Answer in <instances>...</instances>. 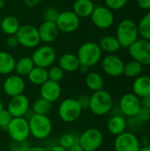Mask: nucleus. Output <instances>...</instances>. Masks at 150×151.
Segmentation results:
<instances>
[{"label": "nucleus", "mask_w": 150, "mask_h": 151, "mask_svg": "<svg viewBox=\"0 0 150 151\" xmlns=\"http://www.w3.org/2000/svg\"><path fill=\"white\" fill-rule=\"evenodd\" d=\"M103 51L98 43L95 42H86L82 43L77 51V58L80 65L86 67L95 65L102 59Z\"/></svg>", "instance_id": "nucleus-1"}, {"label": "nucleus", "mask_w": 150, "mask_h": 151, "mask_svg": "<svg viewBox=\"0 0 150 151\" xmlns=\"http://www.w3.org/2000/svg\"><path fill=\"white\" fill-rule=\"evenodd\" d=\"M113 107V98L110 92L102 89L89 96L88 110L95 116H104L108 114Z\"/></svg>", "instance_id": "nucleus-2"}, {"label": "nucleus", "mask_w": 150, "mask_h": 151, "mask_svg": "<svg viewBox=\"0 0 150 151\" xmlns=\"http://www.w3.org/2000/svg\"><path fill=\"white\" fill-rule=\"evenodd\" d=\"M139 36L138 26L133 20L125 19L118 23L116 30V38L119 42L121 48L128 49L139 39Z\"/></svg>", "instance_id": "nucleus-3"}, {"label": "nucleus", "mask_w": 150, "mask_h": 151, "mask_svg": "<svg viewBox=\"0 0 150 151\" xmlns=\"http://www.w3.org/2000/svg\"><path fill=\"white\" fill-rule=\"evenodd\" d=\"M30 135L36 140L48 138L52 132V121L48 115L33 114L28 119Z\"/></svg>", "instance_id": "nucleus-4"}, {"label": "nucleus", "mask_w": 150, "mask_h": 151, "mask_svg": "<svg viewBox=\"0 0 150 151\" xmlns=\"http://www.w3.org/2000/svg\"><path fill=\"white\" fill-rule=\"evenodd\" d=\"M82 111L76 98H65L58 106V116L63 122L72 123L80 117Z\"/></svg>", "instance_id": "nucleus-5"}, {"label": "nucleus", "mask_w": 150, "mask_h": 151, "mask_svg": "<svg viewBox=\"0 0 150 151\" xmlns=\"http://www.w3.org/2000/svg\"><path fill=\"white\" fill-rule=\"evenodd\" d=\"M19 44L27 49L37 48L41 42L38 28L32 25H22L15 35Z\"/></svg>", "instance_id": "nucleus-6"}, {"label": "nucleus", "mask_w": 150, "mask_h": 151, "mask_svg": "<svg viewBox=\"0 0 150 151\" xmlns=\"http://www.w3.org/2000/svg\"><path fill=\"white\" fill-rule=\"evenodd\" d=\"M31 58L35 66L48 69L55 63L57 59V52L52 46L45 44L37 47L33 52Z\"/></svg>", "instance_id": "nucleus-7"}, {"label": "nucleus", "mask_w": 150, "mask_h": 151, "mask_svg": "<svg viewBox=\"0 0 150 151\" xmlns=\"http://www.w3.org/2000/svg\"><path fill=\"white\" fill-rule=\"evenodd\" d=\"M103 142V134L98 129L91 127L79 135V144L85 151L97 150Z\"/></svg>", "instance_id": "nucleus-8"}, {"label": "nucleus", "mask_w": 150, "mask_h": 151, "mask_svg": "<svg viewBox=\"0 0 150 151\" xmlns=\"http://www.w3.org/2000/svg\"><path fill=\"white\" fill-rule=\"evenodd\" d=\"M6 131L13 142L27 141L30 135L28 120L25 117L12 118Z\"/></svg>", "instance_id": "nucleus-9"}, {"label": "nucleus", "mask_w": 150, "mask_h": 151, "mask_svg": "<svg viewBox=\"0 0 150 151\" xmlns=\"http://www.w3.org/2000/svg\"><path fill=\"white\" fill-rule=\"evenodd\" d=\"M128 52L133 60L142 65H150V41L139 38L128 48Z\"/></svg>", "instance_id": "nucleus-10"}, {"label": "nucleus", "mask_w": 150, "mask_h": 151, "mask_svg": "<svg viewBox=\"0 0 150 151\" xmlns=\"http://www.w3.org/2000/svg\"><path fill=\"white\" fill-rule=\"evenodd\" d=\"M91 22L99 29H108L114 24L115 17L111 9L105 5H95L91 16Z\"/></svg>", "instance_id": "nucleus-11"}, {"label": "nucleus", "mask_w": 150, "mask_h": 151, "mask_svg": "<svg viewBox=\"0 0 150 151\" xmlns=\"http://www.w3.org/2000/svg\"><path fill=\"white\" fill-rule=\"evenodd\" d=\"M60 32L70 34L76 31L80 24V19L72 11H64L59 12L55 22Z\"/></svg>", "instance_id": "nucleus-12"}, {"label": "nucleus", "mask_w": 150, "mask_h": 151, "mask_svg": "<svg viewBox=\"0 0 150 151\" xmlns=\"http://www.w3.org/2000/svg\"><path fill=\"white\" fill-rule=\"evenodd\" d=\"M141 107V100L133 93H126L119 100V110L127 118L136 117Z\"/></svg>", "instance_id": "nucleus-13"}, {"label": "nucleus", "mask_w": 150, "mask_h": 151, "mask_svg": "<svg viewBox=\"0 0 150 151\" xmlns=\"http://www.w3.org/2000/svg\"><path fill=\"white\" fill-rule=\"evenodd\" d=\"M6 110L10 112L12 118L26 117L30 110V102L28 97L24 94L11 97Z\"/></svg>", "instance_id": "nucleus-14"}, {"label": "nucleus", "mask_w": 150, "mask_h": 151, "mask_svg": "<svg viewBox=\"0 0 150 151\" xmlns=\"http://www.w3.org/2000/svg\"><path fill=\"white\" fill-rule=\"evenodd\" d=\"M114 149L115 151H139L141 149V142L133 133L126 131L116 136Z\"/></svg>", "instance_id": "nucleus-15"}, {"label": "nucleus", "mask_w": 150, "mask_h": 151, "mask_svg": "<svg viewBox=\"0 0 150 151\" xmlns=\"http://www.w3.org/2000/svg\"><path fill=\"white\" fill-rule=\"evenodd\" d=\"M125 63L122 58L115 54H109L102 59L103 71L111 77L123 75Z\"/></svg>", "instance_id": "nucleus-16"}, {"label": "nucleus", "mask_w": 150, "mask_h": 151, "mask_svg": "<svg viewBox=\"0 0 150 151\" xmlns=\"http://www.w3.org/2000/svg\"><path fill=\"white\" fill-rule=\"evenodd\" d=\"M26 89V82L23 77L18 74H11L4 81L2 85V90L9 96L13 97L24 93Z\"/></svg>", "instance_id": "nucleus-17"}, {"label": "nucleus", "mask_w": 150, "mask_h": 151, "mask_svg": "<svg viewBox=\"0 0 150 151\" xmlns=\"http://www.w3.org/2000/svg\"><path fill=\"white\" fill-rule=\"evenodd\" d=\"M41 97L46 99L51 104L57 101L62 95V88L59 82L48 80L40 87Z\"/></svg>", "instance_id": "nucleus-18"}, {"label": "nucleus", "mask_w": 150, "mask_h": 151, "mask_svg": "<svg viewBox=\"0 0 150 151\" xmlns=\"http://www.w3.org/2000/svg\"><path fill=\"white\" fill-rule=\"evenodd\" d=\"M38 33L40 35L41 42L49 44L57 39L60 31L55 22L43 21L38 27Z\"/></svg>", "instance_id": "nucleus-19"}, {"label": "nucleus", "mask_w": 150, "mask_h": 151, "mask_svg": "<svg viewBox=\"0 0 150 151\" xmlns=\"http://www.w3.org/2000/svg\"><path fill=\"white\" fill-rule=\"evenodd\" d=\"M133 93L140 99L150 96L149 75H140L134 79L133 83Z\"/></svg>", "instance_id": "nucleus-20"}, {"label": "nucleus", "mask_w": 150, "mask_h": 151, "mask_svg": "<svg viewBox=\"0 0 150 151\" xmlns=\"http://www.w3.org/2000/svg\"><path fill=\"white\" fill-rule=\"evenodd\" d=\"M58 66L65 73H73L79 70L80 65L75 54L65 53L58 58Z\"/></svg>", "instance_id": "nucleus-21"}, {"label": "nucleus", "mask_w": 150, "mask_h": 151, "mask_svg": "<svg viewBox=\"0 0 150 151\" xmlns=\"http://www.w3.org/2000/svg\"><path fill=\"white\" fill-rule=\"evenodd\" d=\"M127 121L125 117L121 115H114L108 120L107 129L113 135H119L126 131Z\"/></svg>", "instance_id": "nucleus-22"}, {"label": "nucleus", "mask_w": 150, "mask_h": 151, "mask_svg": "<svg viewBox=\"0 0 150 151\" xmlns=\"http://www.w3.org/2000/svg\"><path fill=\"white\" fill-rule=\"evenodd\" d=\"M95 4L92 0H76L72 5V12L80 18H88L91 16Z\"/></svg>", "instance_id": "nucleus-23"}, {"label": "nucleus", "mask_w": 150, "mask_h": 151, "mask_svg": "<svg viewBox=\"0 0 150 151\" xmlns=\"http://www.w3.org/2000/svg\"><path fill=\"white\" fill-rule=\"evenodd\" d=\"M16 60L14 57L7 52L0 50V74L1 75H9L11 74L15 68Z\"/></svg>", "instance_id": "nucleus-24"}, {"label": "nucleus", "mask_w": 150, "mask_h": 151, "mask_svg": "<svg viewBox=\"0 0 150 151\" xmlns=\"http://www.w3.org/2000/svg\"><path fill=\"white\" fill-rule=\"evenodd\" d=\"M19 27H20V23L16 17L11 15H7L2 18L0 28L8 36L15 35L18 30L19 29Z\"/></svg>", "instance_id": "nucleus-25"}, {"label": "nucleus", "mask_w": 150, "mask_h": 151, "mask_svg": "<svg viewBox=\"0 0 150 151\" xmlns=\"http://www.w3.org/2000/svg\"><path fill=\"white\" fill-rule=\"evenodd\" d=\"M85 84L88 88L93 92L103 89L104 81L103 76L97 72H90L86 75Z\"/></svg>", "instance_id": "nucleus-26"}, {"label": "nucleus", "mask_w": 150, "mask_h": 151, "mask_svg": "<svg viewBox=\"0 0 150 151\" xmlns=\"http://www.w3.org/2000/svg\"><path fill=\"white\" fill-rule=\"evenodd\" d=\"M28 81L34 86H42L48 80V70L42 67L34 66L27 75Z\"/></svg>", "instance_id": "nucleus-27"}, {"label": "nucleus", "mask_w": 150, "mask_h": 151, "mask_svg": "<svg viewBox=\"0 0 150 151\" xmlns=\"http://www.w3.org/2000/svg\"><path fill=\"white\" fill-rule=\"evenodd\" d=\"M102 51L107 52L109 54H114L121 49V45L116 36L106 35L100 40L98 43Z\"/></svg>", "instance_id": "nucleus-28"}, {"label": "nucleus", "mask_w": 150, "mask_h": 151, "mask_svg": "<svg viewBox=\"0 0 150 151\" xmlns=\"http://www.w3.org/2000/svg\"><path fill=\"white\" fill-rule=\"evenodd\" d=\"M34 66L31 57H22L16 61L14 71L16 72V74L24 77L27 76Z\"/></svg>", "instance_id": "nucleus-29"}, {"label": "nucleus", "mask_w": 150, "mask_h": 151, "mask_svg": "<svg viewBox=\"0 0 150 151\" xmlns=\"http://www.w3.org/2000/svg\"><path fill=\"white\" fill-rule=\"evenodd\" d=\"M31 110L34 114L48 115L52 110V104L46 99L40 97L33 103Z\"/></svg>", "instance_id": "nucleus-30"}, {"label": "nucleus", "mask_w": 150, "mask_h": 151, "mask_svg": "<svg viewBox=\"0 0 150 151\" xmlns=\"http://www.w3.org/2000/svg\"><path fill=\"white\" fill-rule=\"evenodd\" d=\"M142 70H143V65L141 64H140L135 60H132L125 65L123 74H125L128 78L135 79L140 75H141Z\"/></svg>", "instance_id": "nucleus-31"}, {"label": "nucleus", "mask_w": 150, "mask_h": 151, "mask_svg": "<svg viewBox=\"0 0 150 151\" xmlns=\"http://www.w3.org/2000/svg\"><path fill=\"white\" fill-rule=\"evenodd\" d=\"M137 26L139 35L143 39L150 41V11L141 19Z\"/></svg>", "instance_id": "nucleus-32"}, {"label": "nucleus", "mask_w": 150, "mask_h": 151, "mask_svg": "<svg viewBox=\"0 0 150 151\" xmlns=\"http://www.w3.org/2000/svg\"><path fill=\"white\" fill-rule=\"evenodd\" d=\"M79 143V135L74 133H65L62 134L58 140V143L61 147L66 150L73 145Z\"/></svg>", "instance_id": "nucleus-33"}, {"label": "nucleus", "mask_w": 150, "mask_h": 151, "mask_svg": "<svg viewBox=\"0 0 150 151\" xmlns=\"http://www.w3.org/2000/svg\"><path fill=\"white\" fill-rule=\"evenodd\" d=\"M65 72L58 65H52L48 70V77L50 81L60 82L64 78Z\"/></svg>", "instance_id": "nucleus-34"}, {"label": "nucleus", "mask_w": 150, "mask_h": 151, "mask_svg": "<svg viewBox=\"0 0 150 151\" xmlns=\"http://www.w3.org/2000/svg\"><path fill=\"white\" fill-rule=\"evenodd\" d=\"M59 14V12L52 6L46 7L42 12V19L44 21H50V22H56L57 16Z\"/></svg>", "instance_id": "nucleus-35"}, {"label": "nucleus", "mask_w": 150, "mask_h": 151, "mask_svg": "<svg viewBox=\"0 0 150 151\" xmlns=\"http://www.w3.org/2000/svg\"><path fill=\"white\" fill-rule=\"evenodd\" d=\"M31 144L30 142L27 141L23 142H11L9 147L10 151H30L31 149Z\"/></svg>", "instance_id": "nucleus-36"}, {"label": "nucleus", "mask_w": 150, "mask_h": 151, "mask_svg": "<svg viewBox=\"0 0 150 151\" xmlns=\"http://www.w3.org/2000/svg\"><path fill=\"white\" fill-rule=\"evenodd\" d=\"M11 119H12V116L10 114V112L6 109H4L3 111H0V128L6 131Z\"/></svg>", "instance_id": "nucleus-37"}, {"label": "nucleus", "mask_w": 150, "mask_h": 151, "mask_svg": "<svg viewBox=\"0 0 150 151\" xmlns=\"http://www.w3.org/2000/svg\"><path fill=\"white\" fill-rule=\"evenodd\" d=\"M105 6L111 11H117L124 8L128 0H103Z\"/></svg>", "instance_id": "nucleus-38"}, {"label": "nucleus", "mask_w": 150, "mask_h": 151, "mask_svg": "<svg viewBox=\"0 0 150 151\" xmlns=\"http://www.w3.org/2000/svg\"><path fill=\"white\" fill-rule=\"evenodd\" d=\"M136 119L141 122H148L150 120V110L148 108H145V107H141V110L139 111L137 116H136Z\"/></svg>", "instance_id": "nucleus-39"}, {"label": "nucleus", "mask_w": 150, "mask_h": 151, "mask_svg": "<svg viewBox=\"0 0 150 151\" xmlns=\"http://www.w3.org/2000/svg\"><path fill=\"white\" fill-rule=\"evenodd\" d=\"M76 99L79 102V104H80V107L82 108V110L88 109V107H89V96H88L86 95H81Z\"/></svg>", "instance_id": "nucleus-40"}, {"label": "nucleus", "mask_w": 150, "mask_h": 151, "mask_svg": "<svg viewBox=\"0 0 150 151\" xmlns=\"http://www.w3.org/2000/svg\"><path fill=\"white\" fill-rule=\"evenodd\" d=\"M6 45L9 47V48H16L17 46H19V42H18V39L16 38L15 35H10L8 36L7 40H6Z\"/></svg>", "instance_id": "nucleus-41"}, {"label": "nucleus", "mask_w": 150, "mask_h": 151, "mask_svg": "<svg viewBox=\"0 0 150 151\" xmlns=\"http://www.w3.org/2000/svg\"><path fill=\"white\" fill-rule=\"evenodd\" d=\"M24 4L29 7V8H34L35 6H37L38 4H40L43 0H23Z\"/></svg>", "instance_id": "nucleus-42"}, {"label": "nucleus", "mask_w": 150, "mask_h": 151, "mask_svg": "<svg viewBox=\"0 0 150 151\" xmlns=\"http://www.w3.org/2000/svg\"><path fill=\"white\" fill-rule=\"evenodd\" d=\"M137 4L143 10H150V0H137Z\"/></svg>", "instance_id": "nucleus-43"}, {"label": "nucleus", "mask_w": 150, "mask_h": 151, "mask_svg": "<svg viewBox=\"0 0 150 151\" xmlns=\"http://www.w3.org/2000/svg\"><path fill=\"white\" fill-rule=\"evenodd\" d=\"M141 105L150 110V96H148L141 99Z\"/></svg>", "instance_id": "nucleus-44"}, {"label": "nucleus", "mask_w": 150, "mask_h": 151, "mask_svg": "<svg viewBox=\"0 0 150 151\" xmlns=\"http://www.w3.org/2000/svg\"><path fill=\"white\" fill-rule=\"evenodd\" d=\"M67 151H85V150L82 149V147H81L79 143H77V144L73 145L72 147H71L70 149H68Z\"/></svg>", "instance_id": "nucleus-45"}, {"label": "nucleus", "mask_w": 150, "mask_h": 151, "mask_svg": "<svg viewBox=\"0 0 150 151\" xmlns=\"http://www.w3.org/2000/svg\"><path fill=\"white\" fill-rule=\"evenodd\" d=\"M50 151H67L65 149H64L63 147H61L59 144H56V145H54V146H52L51 148H50Z\"/></svg>", "instance_id": "nucleus-46"}, {"label": "nucleus", "mask_w": 150, "mask_h": 151, "mask_svg": "<svg viewBox=\"0 0 150 151\" xmlns=\"http://www.w3.org/2000/svg\"><path fill=\"white\" fill-rule=\"evenodd\" d=\"M30 151H47L45 150V148L42 147V146H32Z\"/></svg>", "instance_id": "nucleus-47"}, {"label": "nucleus", "mask_w": 150, "mask_h": 151, "mask_svg": "<svg viewBox=\"0 0 150 151\" xmlns=\"http://www.w3.org/2000/svg\"><path fill=\"white\" fill-rule=\"evenodd\" d=\"M79 70H80L82 73H88V67H86V66H82V65H80V68H79Z\"/></svg>", "instance_id": "nucleus-48"}, {"label": "nucleus", "mask_w": 150, "mask_h": 151, "mask_svg": "<svg viewBox=\"0 0 150 151\" xmlns=\"http://www.w3.org/2000/svg\"><path fill=\"white\" fill-rule=\"evenodd\" d=\"M139 151H150V146H145V147H141Z\"/></svg>", "instance_id": "nucleus-49"}, {"label": "nucleus", "mask_w": 150, "mask_h": 151, "mask_svg": "<svg viewBox=\"0 0 150 151\" xmlns=\"http://www.w3.org/2000/svg\"><path fill=\"white\" fill-rule=\"evenodd\" d=\"M5 5V1L4 0H0V9L4 8Z\"/></svg>", "instance_id": "nucleus-50"}, {"label": "nucleus", "mask_w": 150, "mask_h": 151, "mask_svg": "<svg viewBox=\"0 0 150 151\" xmlns=\"http://www.w3.org/2000/svg\"><path fill=\"white\" fill-rule=\"evenodd\" d=\"M4 109V103H3V101L0 99V111H3Z\"/></svg>", "instance_id": "nucleus-51"}, {"label": "nucleus", "mask_w": 150, "mask_h": 151, "mask_svg": "<svg viewBox=\"0 0 150 151\" xmlns=\"http://www.w3.org/2000/svg\"><path fill=\"white\" fill-rule=\"evenodd\" d=\"M1 91H2V86H1V84H0V94H1Z\"/></svg>", "instance_id": "nucleus-52"}, {"label": "nucleus", "mask_w": 150, "mask_h": 151, "mask_svg": "<svg viewBox=\"0 0 150 151\" xmlns=\"http://www.w3.org/2000/svg\"><path fill=\"white\" fill-rule=\"evenodd\" d=\"M1 20H2V17H1V15H0V26H1Z\"/></svg>", "instance_id": "nucleus-53"}, {"label": "nucleus", "mask_w": 150, "mask_h": 151, "mask_svg": "<svg viewBox=\"0 0 150 151\" xmlns=\"http://www.w3.org/2000/svg\"><path fill=\"white\" fill-rule=\"evenodd\" d=\"M11 1H19V0H11Z\"/></svg>", "instance_id": "nucleus-54"}]
</instances>
